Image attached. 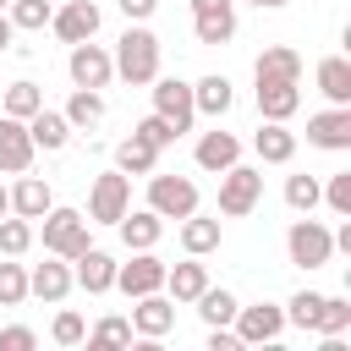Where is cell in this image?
Masks as SVG:
<instances>
[{"instance_id": "obj_26", "label": "cell", "mask_w": 351, "mask_h": 351, "mask_svg": "<svg viewBox=\"0 0 351 351\" xmlns=\"http://www.w3.org/2000/svg\"><path fill=\"white\" fill-rule=\"evenodd\" d=\"M115 170H121V176H148V170H159V148L132 132V137L115 143Z\"/></svg>"}, {"instance_id": "obj_45", "label": "cell", "mask_w": 351, "mask_h": 351, "mask_svg": "<svg viewBox=\"0 0 351 351\" xmlns=\"http://www.w3.org/2000/svg\"><path fill=\"white\" fill-rule=\"evenodd\" d=\"M11 38H16V27H11V16H5V11H0V55H5V49H11Z\"/></svg>"}, {"instance_id": "obj_4", "label": "cell", "mask_w": 351, "mask_h": 351, "mask_svg": "<svg viewBox=\"0 0 351 351\" xmlns=\"http://www.w3.org/2000/svg\"><path fill=\"white\" fill-rule=\"evenodd\" d=\"M258 197H263V170H252V165H230V170H219V214H225V219L252 214Z\"/></svg>"}, {"instance_id": "obj_21", "label": "cell", "mask_w": 351, "mask_h": 351, "mask_svg": "<svg viewBox=\"0 0 351 351\" xmlns=\"http://www.w3.org/2000/svg\"><path fill=\"white\" fill-rule=\"evenodd\" d=\"M115 230H121V241H126L132 252H143V247H159V236H165V219H159L154 208H126V214L115 219Z\"/></svg>"}, {"instance_id": "obj_16", "label": "cell", "mask_w": 351, "mask_h": 351, "mask_svg": "<svg viewBox=\"0 0 351 351\" xmlns=\"http://www.w3.org/2000/svg\"><path fill=\"white\" fill-rule=\"evenodd\" d=\"M33 137H27V121H16V115H0V170H11V176H22L27 165H33Z\"/></svg>"}, {"instance_id": "obj_3", "label": "cell", "mask_w": 351, "mask_h": 351, "mask_svg": "<svg viewBox=\"0 0 351 351\" xmlns=\"http://www.w3.org/2000/svg\"><path fill=\"white\" fill-rule=\"evenodd\" d=\"M285 252H291V263H296V269H324V263L335 258V230L302 214V219L285 230Z\"/></svg>"}, {"instance_id": "obj_15", "label": "cell", "mask_w": 351, "mask_h": 351, "mask_svg": "<svg viewBox=\"0 0 351 351\" xmlns=\"http://www.w3.org/2000/svg\"><path fill=\"white\" fill-rule=\"evenodd\" d=\"M170 329H176V302H170V296H159V291L137 296V307H132V335L159 340V335H170Z\"/></svg>"}, {"instance_id": "obj_1", "label": "cell", "mask_w": 351, "mask_h": 351, "mask_svg": "<svg viewBox=\"0 0 351 351\" xmlns=\"http://www.w3.org/2000/svg\"><path fill=\"white\" fill-rule=\"evenodd\" d=\"M115 77L132 82V88H148L159 77V38L143 27V22H126V33L115 38Z\"/></svg>"}, {"instance_id": "obj_14", "label": "cell", "mask_w": 351, "mask_h": 351, "mask_svg": "<svg viewBox=\"0 0 351 351\" xmlns=\"http://www.w3.org/2000/svg\"><path fill=\"white\" fill-rule=\"evenodd\" d=\"M71 285H82L88 296L115 291V258H110V252H99V247L77 252V258H71Z\"/></svg>"}, {"instance_id": "obj_31", "label": "cell", "mask_w": 351, "mask_h": 351, "mask_svg": "<svg viewBox=\"0 0 351 351\" xmlns=\"http://www.w3.org/2000/svg\"><path fill=\"white\" fill-rule=\"evenodd\" d=\"M0 104H5L0 115L27 121L33 110H44V88H38V82H5V88H0Z\"/></svg>"}, {"instance_id": "obj_38", "label": "cell", "mask_w": 351, "mask_h": 351, "mask_svg": "<svg viewBox=\"0 0 351 351\" xmlns=\"http://www.w3.org/2000/svg\"><path fill=\"white\" fill-rule=\"evenodd\" d=\"M22 302H27V269L0 263V307H22Z\"/></svg>"}, {"instance_id": "obj_23", "label": "cell", "mask_w": 351, "mask_h": 351, "mask_svg": "<svg viewBox=\"0 0 351 351\" xmlns=\"http://www.w3.org/2000/svg\"><path fill=\"white\" fill-rule=\"evenodd\" d=\"M27 137H33V148L60 154V148L71 143V121H66L60 110H33V115H27Z\"/></svg>"}, {"instance_id": "obj_40", "label": "cell", "mask_w": 351, "mask_h": 351, "mask_svg": "<svg viewBox=\"0 0 351 351\" xmlns=\"http://www.w3.org/2000/svg\"><path fill=\"white\" fill-rule=\"evenodd\" d=\"M88 340H93V346H126V340H132V318H115V313H110V318H99V324L88 329Z\"/></svg>"}, {"instance_id": "obj_48", "label": "cell", "mask_w": 351, "mask_h": 351, "mask_svg": "<svg viewBox=\"0 0 351 351\" xmlns=\"http://www.w3.org/2000/svg\"><path fill=\"white\" fill-rule=\"evenodd\" d=\"M5 5H11V0H0V11H5Z\"/></svg>"}, {"instance_id": "obj_47", "label": "cell", "mask_w": 351, "mask_h": 351, "mask_svg": "<svg viewBox=\"0 0 351 351\" xmlns=\"http://www.w3.org/2000/svg\"><path fill=\"white\" fill-rule=\"evenodd\" d=\"M0 214H11V192L5 186H0Z\"/></svg>"}, {"instance_id": "obj_22", "label": "cell", "mask_w": 351, "mask_h": 351, "mask_svg": "<svg viewBox=\"0 0 351 351\" xmlns=\"http://www.w3.org/2000/svg\"><path fill=\"white\" fill-rule=\"evenodd\" d=\"M208 285V269L186 252V263H165V291H170V302L176 307H186V302H197V291Z\"/></svg>"}, {"instance_id": "obj_24", "label": "cell", "mask_w": 351, "mask_h": 351, "mask_svg": "<svg viewBox=\"0 0 351 351\" xmlns=\"http://www.w3.org/2000/svg\"><path fill=\"white\" fill-rule=\"evenodd\" d=\"M236 159H241V137H236V132H219V126H214V132L197 137V165H203V170L219 176V170H230Z\"/></svg>"}, {"instance_id": "obj_32", "label": "cell", "mask_w": 351, "mask_h": 351, "mask_svg": "<svg viewBox=\"0 0 351 351\" xmlns=\"http://www.w3.org/2000/svg\"><path fill=\"white\" fill-rule=\"evenodd\" d=\"M236 307H241V302H236L225 285H203V291H197V313H203V324H208V329H214V324H230V318H236Z\"/></svg>"}, {"instance_id": "obj_9", "label": "cell", "mask_w": 351, "mask_h": 351, "mask_svg": "<svg viewBox=\"0 0 351 351\" xmlns=\"http://www.w3.org/2000/svg\"><path fill=\"white\" fill-rule=\"evenodd\" d=\"M192 33H197V44H230L236 38V0H192Z\"/></svg>"}, {"instance_id": "obj_44", "label": "cell", "mask_w": 351, "mask_h": 351, "mask_svg": "<svg viewBox=\"0 0 351 351\" xmlns=\"http://www.w3.org/2000/svg\"><path fill=\"white\" fill-rule=\"evenodd\" d=\"M115 5H121V16H126V22H148V16L159 11V0H115Z\"/></svg>"}, {"instance_id": "obj_11", "label": "cell", "mask_w": 351, "mask_h": 351, "mask_svg": "<svg viewBox=\"0 0 351 351\" xmlns=\"http://www.w3.org/2000/svg\"><path fill=\"white\" fill-rule=\"evenodd\" d=\"M99 22H104V11H99L93 0H66V5L49 16V27H55L60 44H82V38H93Z\"/></svg>"}, {"instance_id": "obj_19", "label": "cell", "mask_w": 351, "mask_h": 351, "mask_svg": "<svg viewBox=\"0 0 351 351\" xmlns=\"http://www.w3.org/2000/svg\"><path fill=\"white\" fill-rule=\"evenodd\" d=\"M252 148H258L263 165H291V159H296V132H291L285 121H263V126L252 132Z\"/></svg>"}, {"instance_id": "obj_8", "label": "cell", "mask_w": 351, "mask_h": 351, "mask_svg": "<svg viewBox=\"0 0 351 351\" xmlns=\"http://www.w3.org/2000/svg\"><path fill=\"white\" fill-rule=\"evenodd\" d=\"M66 71H71V82H77V88H110V77H115V60H110V49H104V44L82 38V44H71V55H66Z\"/></svg>"}, {"instance_id": "obj_20", "label": "cell", "mask_w": 351, "mask_h": 351, "mask_svg": "<svg viewBox=\"0 0 351 351\" xmlns=\"http://www.w3.org/2000/svg\"><path fill=\"white\" fill-rule=\"evenodd\" d=\"M49 208H55V192H49V181L22 170V181L11 186V214H22V219H44Z\"/></svg>"}, {"instance_id": "obj_27", "label": "cell", "mask_w": 351, "mask_h": 351, "mask_svg": "<svg viewBox=\"0 0 351 351\" xmlns=\"http://www.w3.org/2000/svg\"><path fill=\"white\" fill-rule=\"evenodd\" d=\"M318 93L329 104H351V60L346 55H324L318 60Z\"/></svg>"}, {"instance_id": "obj_6", "label": "cell", "mask_w": 351, "mask_h": 351, "mask_svg": "<svg viewBox=\"0 0 351 351\" xmlns=\"http://www.w3.org/2000/svg\"><path fill=\"white\" fill-rule=\"evenodd\" d=\"M126 208H132V176H121V170L93 176V192H88V225H115Z\"/></svg>"}, {"instance_id": "obj_33", "label": "cell", "mask_w": 351, "mask_h": 351, "mask_svg": "<svg viewBox=\"0 0 351 351\" xmlns=\"http://www.w3.org/2000/svg\"><path fill=\"white\" fill-rule=\"evenodd\" d=\"M5 16H11V27H16V33H38V27H49L55 5H49V0H11V5H5Z\"/></svg>"}, {"instance_id": "obj_29", "label": "cell", "mask_w": 351, "mask_h": 351, "mask_svg": "<svg viewBox=\"0 0 351 351\" xmlns=\"http://www.w3.org/2000/svg\"><path fill=\"white\" fill-rule=\"evenodd\" d=\"M181 247H186L192 258H208V252L219 247V219H208V214L192 208V214L181 219Z\"/></svg>"}, {"instance_id": "obj_17", "label": "cell", "mask_w": 351, "mask_h": 351, "mask_svg": "<svg viewBox=\"0 0 351 351\" xmlns=\"http://www.w3.org/2000/svg\"><path fill=\"white\" fill-rule=\"evenodd\" d=\"M252 82H302V55L291 44H269L252 60Z\"/></svg>"}, {"instance_id": "obj_28", "label": "cell", "mask_w": 351, "mask_h": 351, "mask_svg": "<svg viewBox=\"0 0 351 351\" xmlns=\"http://www.w3.org/2000/svg\"><path fill=\"white\" fill-rule=\"evenodd\" d=\"M192 104H197V115H214V121H219V115L236 104V93H230V77H219V71H214V77L192 82Z\"/></svg>"}, {"instance_id": "obj_35", "label": "cell", "mask_w": 351, "mask_h": 351, "mask_svg": "<svg viewBox=\"0 0 351 351\" xmlns=\"http://www.w3.org/2000/svg\"><path fill=\"white\" fill-rule=\"evenodd\" d=\"M27 247H33V219H22V214L5 219V214H0V252H5V258H22Z\"/></svg>"}, {"instance_id": "obj_18", "label": "cell", "mask_w": 351, "mask_h": 351, "mask_svg": "<svg viewBox=\"0 0 351 351\" xmlns=\"http://www.w3.org/2000/svg\"><path fill=\"white\" fill-rule=\"evenodd\" d=\"M258 115L263 121H291L302 110V82H258Z\"/></svg>"}, {"instance_id": "obj_41", "label": "cell", "mask_w": 351, "mask_h": 351, "mask_svg": "<svg viewBox=\"0 0 351 351\" xmlns=\"http://www.w3.org/2000/svg\"><path fill=\"white\" fill-rule=\"evenodd\" d=\"M324 203H329L340 219H351V170H335V176H329V186H324Z\"/></svg>"}, {"instance_id": "obj_30", "label": "cell", "mask_w": 351, "mask_h": 351, "mask_svg": "<svg viewBox=\"0 0 351 351\" xmlns=\"http://www.w3.org/2000/svg\"><path fill=\"white\" fill-rule=\"evenodd\" d=\"M66 121H71V132H88V126H99L104 121V93L99 88H77L71 99H66V110H60Z\"/></svg>"}, {"instance_id": "obj_12", "label": "cell", "mask_w": 351, "mask_h": 351, "mask_svg": "<svg viewBox=\"0 0 351 351\" xmlns=\"http://www.w3.org/2000/svg\"><path fill=\"white\" fill-rule=\"evenodd\" d=\"M307 143L313 148H329V154H346L351 148V104H335V110L307 115Z\"/></svg>"}, {"instance_id": "obj_37", "label": "cell", "mask_w": 351, "mask_h": 351, "mask_svg": "<svg viewBox=\"0 0 351 351\" xmlns=\"http://www.w3.org/2000/svg\"><path fill=\"white\" fill-rule=\"evenodd\" d=\"M318 307H324V291H296V296H291V307H285V324L313 329V324H318Z\"/></svg>"}, {"instance_id": "obj_49", "label": "cell", "mask_w": 351, "mask_h": 351, "mask_svg": "<svg viewBox=\"0 0 351 351\" xmlns=\"http://www.w3.org/2000/svg\"><path fill=\"white\" fill-rule=\"evenodd\" d=\"M0 88H5V82H0Z\"/></svg>"}, {"instance_id": "obj_25", "label": "cell", "mask_w": 351, "mask_h": 351, "mask_svg": "<svg viewBox=\"0 0 351 351\" xmlns=\"http://www.w3.org/2000/svg\"><path fill=\"white\" fill-rule=\"evenodd\" d=\"M27 296H38V302H66L71 296V263L60 258V263H38L33 274H27Z\"/></svg>"}, {"instance_id": "obj_42", "label": "cell", "mask_w": 351, "mask_h": 351, "mask_svg": "<svg viewBox=\"0 0 351 351\" xmlns=\"http://www.w3.org/2000/svg\"><path fill=\"white\" fill-rule=\"evenodd\" d=\"M132 132H137V137H148V143H154V148H170V143H176V137H181V132H176V126H170V121H165V115H143V121H137V126H132Z\"/></svg>"}, {"instance_id": "obj_46", "label": "cell", "mask_w": 351, "mask_h": 351, "mask_svg": "<svg viewBox=\"0 0 351 351\" xmlns=\"http://www.w3.org/2000/svg\"><path fill=\"white\" fill-rule=\"evenodd\" d=\"M247 5H258V11H280V5H291V0H247Z\"/></svg>"}, {"instance_id": "obj_13", "label": "cell", "mask_w": 351, "mask_h": 351, "mask_svg": "<svg viewBox=\"0 0 351 351\" xmlns=\"http://www.w3.org/2000/svg\"><path fill=\"white\" fill-rule=\"evenodd\" d=\"M236 335H241V346H258V340H280V329H285V307H274V302H258V307H236Z\"/></svg>"}, {"instance_id": "obj_36", "label": "cell", "mask_w": 351, "mask_h": 351, "mask_svg": "<svg viewBox=\"0 0 351 351\" xmlns=\"http://www.w3.org/2000/svg\"><path fill=\"white\" fill-rule=\"evenodd\" d=\"M346 329H351V302H346V296H324L313 335H346Z\"/></svg>"}, {"instance_id": "obj_10", "label": "cell", "mask_w": 351, "mask_h": 351, "mask_svg": "<svg viewBox=\"0 0 351 351\" xmlns=\"http://www.w3.org/2000/svg\"><path fill=\"white\" fill-rule=\"evenodd\" d=\"M115 285L137 302L148 291H165V258H154V247H143L132 263H115Z\"/></svg>"}, {"instance_id": "obj_7", "label": "cell", "mask_w": 351, "mask_h": 351, "mask_svg": "<svg viewBox=\"0 0 351 351\" xmlns=\"http://www.w3.org/2000/svg\"><path fill=\"white\" fill-rule=\"evenodd\" d=\"M148 88H154V115H165L176 132H192V121H197L192 82H181V77H154Z\"/></svg>"}, {"instance_id": "obj_43", "label": "cell", "mask_w": 351, "mask_h": 351, "mask_svg": "<svg viewBox=\"0 0 351 351\" xmlns=\"http://www.w3.org/2000/svg\"><path fill=\"white\" fill-rule=\"evenodd\" d=\"M33 346H38V335H33V329H22V324L0 329V351H33Z\"/></svg>"}, {"instance_id": "obj_5", "label": "cell", "mask_w": 351, "mask_h": 351, "mask_svg": "<svg viewBox=\"0 0 351 351\" xmlns=\"http://www.w3.org/2000/svg\"><path fill=\"white\" fill-rule=\"evenodd\" d=\"M148 208H154L159 219H186V214L197 208V181L148 170Z\"/></svg>"}, {"instance_id": "obj_2", "label": "cell", "mask_w": 351, "mask_h": 351, "mask_svg": "<svg viewBox=\"0 0 351 351\" xmlns=\"http://www.w3.org/2000/svg\"><path fill=\"white\" fill-rule=\"evenodd\" d=\"M93 241H88V214L82 208H49L44 214V252H55V258H77V252H88Z\"/></svg>"}, {"instance_id": "obj_34", "label": "cell", "mask_w": 351, "mask_h": 351, "mask_svg": "<svg viewBox=\"0 0 351 351\" xmlns=\"http://www.w3.org/2000/svg\"><path fill=\"white\" fill-rule=\"evenodd\" d=\"M285 203H291L296 214H313V208L324 203V186H318V176H285Z\"/></svg>"}, {"instance_id": "obj_39", "label": "cell", "mask_w": 351, "mask_h": 351, "mask_svg": "<svg viewBox=\"0 0 351 351\" xmlns=\"http://www.w3.org/2000/svg\"><path fill=\"white\" fill-rule=\"evenodd\" d=\"M49 335H55V346H82L88 340V324H82V313H55V324H49Z\"/></svg>"}]
</instances>
